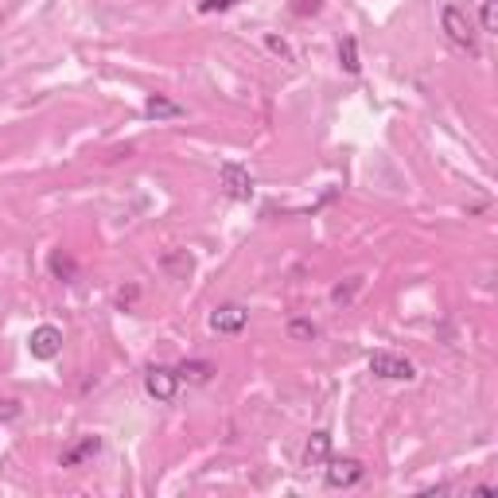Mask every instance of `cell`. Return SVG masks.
<instances>
[{"label":"cell","mask_w":498,"mask_h":498,"mask_svg":"<svg viewBox=\"0 0 498 498\" xmlns=\"http://www.w3.org/2000/svg\"><path fill=\"white\" fill-rule=\"evenodd\" d=\"M440 24H444V32H448V39L460 51H467V55H479V35H475V24L467 20V12L460 5H444L440 12Z\"/></svg>","instance_id":"6da1fadb"},{"label":"cell","mask_w":498,"mask_h":498,"mask_svg":"<svg viewBox=\"0 0 498 498\" xmlns=\"http://www.w3.org/2000/svg\"><path fill=\"white\" fill-rule=\"evenodd\" d=\"M370 374L374 378H386V382H413V378H417L413 362L389 355V350H374V355H370Z\"/></svg>","instance_id":"7a4b0ae2"},{"label":"cell","mask_w":498,"mask_h":498,"mask_svg":"<svg viewBox=\"0 0 498 498\" xmlns=\"http://www.w3.org/2000/svg\"><path fill=\"white\" fill-rule=\"evenodd\" d=\"M327 487L331 491H347V487H355V483L362 479V464L359 460H350V455H327Z\"/></svg>","instance_id":"3957f363"},{"label":"cell","mask_w":498,"mask_h":498,"mask_svg":"<svg viewBox=\"0 0 498 498\" xmlns=\"http://www.w3.org/2000/svg\"><path fill=\"white\" fill-rule=\"evenodd\" d=\"M144 389H148V397H156V401H176L179 374L172 370V366H148V374H144Z\"/></svg>","instance_id":"277c9868"},{"label":"cell","mask_w":498,"mask_h":498,"mask_svg":"<svg viewBox=\"0 0 498 498\" xmlns=\"http://www.w3.org/2000/svg\"><path fill=\"white\" fill-rule=\"evenodd\" d=\"M218 176H222V187H226V195H230V199H238V203L254 199V176H249L242 164L226 160V164L218 168Z\"/></svg>","instance_id":"5b68a950"},{"label":"cell","mask_w":498,"mask_h":498,"mask_svg":"<svg viewBox=\"0 0 498 498\" xmlns=\"http://www.w3.org/2000/svg\"><path fill=\"white\" fill-rule=\"evenodd\" d=\"M28 350H32V359H39V362L59 359V350H62V331H59V327H51V323L35 327L32 339H28Z\"/></svg>","instance_id":"8992f818"},{"label":"cell","mask_w":498,"mask_h":498,"mask_svg":"<svg viewBox=\"0 0 498 498\" xmlns=\"http://www.w3.org/2000/svg\"><path fill=\"white\" fill-rule=\"evenodd\" d=\"M245 323H249V311L242 304H222L218 311H211V331L218 335H238L245 331Z\"/></svg>","instance_id":"52a82bcc"},{"label":"cell","mask_w":498,"mask_h":498,"mask_svg":"<svg viewBox=\"0 0 498 498\" xmlns=\"http://www.w3.org/2000/svg\"><path fill=\"white\" fill-rule=\"evenodd\" d=\"M101 452V436H82V440H74L67 452H62V467H78V464H86V460H94V455Z\"/></svg>","instance_id":"ba28073f"},{"label":"cell","mask_w":498,"mask_h":498,"mask_svg":"<svg viewBox=\"0 0 498 498\" xmlns=\"http://www.w3.org/2000/svg\"><path fill=\"white\" fill-rule=\"evenodd\" d=\"M327 455H331V432H311L308 448H304V467H323Z\"/></svg>","instance_id":"9c48e42d"},{"label":"cell","mask_w":498,"mask_h":498,"mask_svg":"<svg viewBox=\"0 0 498 498\" xmlns=\"http://www.w3.org/2000/svg\"><path fill=\"white\" fill-rule=\"evenodd\" d=\"M339 62H343L347 74H359L362 62H359V39L355 35H343V43H339Z\"/></svg>","instance_id":"30bf717a"},{"label":"cell","mask_w":498,"mask_h":498,"mask_svg":"<svg viewBox=\"0 0 498 498\" xmlns=\"http://www.w3.org/2000/svg\"><path fill=\"white\" fill-rule=\"evenodd\" d=\"M183 113H187V110L176 106V101H168V98H160V94L144 101V117H156V121H160V117H183Z\"/></svg>","instance_id":"8fae6325"},{"label":"cell","mask_w":498,"mask_h":498,"mask_svg":"<svg viewBox=\"0 0 498 498\" xmlns=\"http://www.w3.org/2000/svg\"><path fill=\"white\" fill-rule=\"evenodd\" d=\"M176 374H179V382H206L215 370H211V362H183Z\"/></svg>","instance_id":"7c38bea8"},{"label":"cell","mask_w":498,"mask_h":498,"mask_svg":"<svg viewBox=\"0 0 498 498\" xmlns=\"http://www.w3.org/2000/svg\"><path fill=\"white\" fill-rule=\"evenodd\" d=\"M316 331H320V327L311 320H292V323H288V339H300V343H304V339H316Z\"/></svg>","instance_id":"4fadbf2b"},{"label":"cell","mask_w":498,"mask_h":498,"mask_svg":"<svg viewBox=\"0 0 498 498\" xmlns=\"http://www.w3.org/2000/svg\"><path fill=\"white\" fill-rule=\"evenodd\" d=\"M483 32H498V0H483Z\"/></svg>","instance_id":"5bb4252c"},{"label":"cell","mask_w":498,"mask_h":498,"mask_svg":"<svg viewBox=\"0 0 498 498\" xmlns=\"http://www.w3.org/2000/svg\"><path fill=\"white\" fill-rule=\"evenodd\" d=\"M51 269H55V273H59V277H67V281L74 277V265H71V261H67V257H62V254H55V257H51Z\"/></svg>","instance_id":"9a60e30c"},{"label":"cell","mask_w":498,"mask_h":498,"mask_svg":"<svg viewBox=\"0 0 498 498\" xmlns=\"http://www.w3.org/2000/svg\"><path fill=\"white\" fill-rule=\"evenodd\" d=\"M20 417V401H0V421H12Z\"/></svg>","instance_id":"2e32d148"},{"label":"cell","mask_w":498,"mask_h":498,"mask_svg":"<svg viewBox=\"0 0 498 498\" xmlns=\"http://www.w3.org/2000/svg\"><path fill=\"white\" fill-rule=\"evenodd\" d=\"M234 5H238V0H203V12H226Z\"/></svg>","instance_id":"e0dca14e"},{"label":"cell","mask_w":498,"mask_h":498,"mask_svg":"<svg viewBox=\"0 0 498 498\" xmlns=\"http://www.w3.org/2000/svg\"><path fill=\"white\" fill-rule=\"evenodd\" d=\"M269 47H273V51H277V55H281V59H292V51H288V43H284V39H277V35H269Z\"/></svg>","instance_id":"ac0fdd59"},{"label":"cell","mask_w":498,"mask_h":498,"mask_svg":"<svg viewBox=\"0 0 498 498\" xmlns=\"http://www.w3.org/2000/svg\"><path fill=\"white\" fill-rule=\"evenodd\" d=\"M320 5L323 0H296V12L300 16H308V12H320Z\"/></svg>","instance_id":"d6986e66"}]
</instances>
